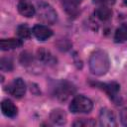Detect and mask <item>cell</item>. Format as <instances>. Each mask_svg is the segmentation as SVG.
I'll list each match as a JSON object with an SVG mask.
<instances>
[{
	"label": "cell",
	"instance_id": "1",
	"mask_svg": "<svg viewBox=\"0 0 127 127\" xmlns=\"http://www.w3.org/2000/svg\"><path fill=\"white\" fill-rule=\"evenodd\" d=\"M88 64H89V69L91 73L98 76L104 75L110 67L109 57L107 53L104 51H101V50L95 51L90 55Z\"/></svg>",
	"mask_w": 127,
	"mask_h": 127
},
{
	"label": "cell",
	"instance_id": "2",
	"mask_svg": "<svg viewBox=\"0 0 127 127\" xmlns=\"http://www.w3.org/2000/svg\"><path fill=\"white\" fill-rule=\"evenodd\" d=\"M38 16L41 21L46 24L53 25L58 20V14L55 9L48 3L41 1L38 3Z\"/></svg>",
	"mask_w": 127,
	"mask_h": 127
},
{
	"label": "cell",
	"instance_id": "3",
	"mask_svg": "<svg viewBox=\"0 0 127 127\" xmlns=\"http://www.w3.org/2000/svg\"><path fill=\"white\" fill-rule=\"evenodd\" d=\"M92 107V101L84 95L75 96L69 104V110L72 113H88L91 111Z\"/></svg>",
	"mask_w": 127,
	"mask_h": 127
},
{
	"label": "cell",
	"instance_id": "4",
	"mask_svg": "<svg viewBox=\"0 0 127 127\" xmlns=\"http://www.w3.org/2000/svg\"><path fill=\"white\" fill-rule=\"evenodd\" d=\"M5 90L8 93H10L12 96L16 98H21L22 96H24L26 92V84L22 78L18 77L13 79V81L6 86Z\"/></svg>",
	"mask_w": 127,
	"mask_h": 127
},
{
	"label": "cell",
	"instance_id": "5",
	"mask_svg": "<svg viewBox=\"0 0 127 127\" xmlns=\"http://www.w3.org/2000/svg\"><path fill=\"white\" fill-rule=\"evenodd\" d=\"M74 91H75V89L70 83L64 81L58 85V87L56 89V95L61 100H66L70 95H72L74 93Z\"/></svg>",
	"mask_w": 127,
	"mask_h": 127
},
{
	"label": "cell",
	"instance_id": "6",
	"mask_svg": "<svg viewBox=\"0 0 127 127\" xmlns=\"http://www.w3.org/2000/svg\"><path fill=\"white\" fill-rule=\"evenodd\" d=\"M99 122L101 126H106V127L116 126V119L113 111L108 108H102L99 113Z\"/></svg>",
	"mask_w": 127,
	"mask_h": 127
},
{
	"label": "cell",
	"instance_id": "7",
	"mask_svg": "<svg viewBox=\"0 0 127 127\" xmlns=\"http://www.w3.org/2000/svg\"><path fill=\"white\" fill-rule=\"evenodd\" d=\"M32 33L34 34V36L40 40V41H45L47 39H49L50 37H52L53 32L50 28H48L45 25H36L34 26Z\"/></svg>",
	"mask_w": 127,
	"mask_h": 127
},
{
	"label": "cell",
	"instance_id": "8",
	"mask_svg": "<svg viewBox=\"0 0 127 127\" xmlns=\"http://www.w3.org/2000/svg\"><path fill=\"white\" fill-rule=\"evenodd\" d=\"M1 110L2 113L7 117H15L18 113L17 106L9 99H4L1 102Z\"/></svg>",
	"mask_w": 127,
	"mask_h": 127
},
{
	"label": "cell",
	"instance_id": "9",
	"mask_svg": "<svg viewBox=\"0 0 127 127\" xmlns=\"http://www.w3.org/2000/svg\"><path fill=\"white\" fill-rule=\"evenodd\" d=\"M17 8H18L19 13H20L21 15H23L24 17L30 18V17H33V16L36 14V9H35V7H34L31 3L27 2V1H20V2L18 3Z\"/></svg>",
	"mask_w": 127,
	"mask_h": 127
},
{
	"label": "cell",
	"instance_id": "10",
	"mask_svg": "<svg viewBox=\"0 0 127 127\" xmlns=\"http://www.w3.org/2000/svg\"><path fill=\"white\" fill-rule=\"evenodd\" d=\"M50 120L57 125H64L66 122V114L64 110L57 108L50 113Z\"/></svg>",
	"mask_w": 127,
	"mask_h": 127
},
{
	"label": "cell",
	"instance_id": "11",
	"mask_svg": "<svg viewBox=\"0 0 127 127\" xmlns=\"http://www.w3.org/2000/svg\"><path fill=\"white\" fill-rule=\"evenodd\" d=\"M61 1L65 12L70 16H74L77 14L78 5L82 2V0H61Z\"/></svg>",
	"mask_w": 127,
	"mask_h": 127
},
{
	"label": "cell",
	"instance_id": "12",
	"mask_svg": "<svg viewBox=\"0 0 127 127\" xmlns=\"http://www.w3.org/2000/svg\"><path fill=\"white\" fill-rule=\"evenodd\" d=\"M22 41L19 39H2L0 41V48L2 51H9V50H14L17 48H20L22 46Z\"/></svg>",
	"mask_w": 127,
	"mask_h": 127
},
{
	"label": "cell",
	"instance_id": "13",
	"mask_svg": "<svg viewBox=\"0 0 127 127\" xmlns=\"http://www.w3.org/2000/svg\"><path fill=\"white\" fill-rule=\"evenodd\" d=\"M38 58L47 64H55L57 63V59L51 54L50 51H47L45 49L38 50Z\"/></svg>",
	"mask_w": 127,
	"mask_h": 127
},
{
	"label": "cell",
	"instance_id": "14",
	"mask_svg": "<svg viewBox=\"0 0 127 127\" xmlns=\"http://www.w3.org/2000/svg\"><path fill=\"white\" fill-rule=\"evenodd\" d=\"M94 15L101 21H106L111 18L112 11L108 6H100L94 11Z\"/></svg>",
	"mask_w": 127,
	"mask_h": 127
},
{
	"label": "cell",
	"instance_id": "15",
	"mask_svg": "<svg viewBox=\"0 0 127 127\" xmlns=\"http://www.w3.org/2000/svg\"><path fill=\"white\" fill-rule=\"evenodd\" d=\"M101 86L113 100L115 97H117V93L120 89L119 84H117L116 82H109V83H103L101 84Z\"/></svg>",
	"mask_w": 127,
	"mask_h": 127
},
{
	"label": "cell",
	"instance_id": "16",
	"mask_svg": "<svg viewBox=\"0 0 127 127\" xmlns=\"http://www.w3.org/2000/svg\"><path fill=\"white\" fill-rule=\"evenodd\" d=\"M114 41L116 43H123L127 41V25L118 27L114 34Z\"/></svg>",
	"mask_w": 127,
	"mask_h": 127
},
{
	"label": "cell",
	"instance_id": "17",
	"mask_svg": "<svg viewBox=\"0 0 127 127\" xmlns=\"http://www.w3.org/2000/svg\"><path fill=\"white\" fill-rule=\"evenodd\" d=\"M17 35L21 39H28L31 36V30L29 29V27L26 24L19 25L17 27Z\"/></svg>",
	"mask_w": 127,
	"mask_h": 127
},
{
	"label": "cell",
	"instance_id": "18",
	"mask_svg": "<svg viewBox=\"0 0 127 127\" xmlns=\"http://www.w3.org/2000/svg\"><path fill=\"white\" fill-rule=\"evenodd\" d=\"M96 124V122L91 119V118H80V119H76L73 122V126H77V127H87V126H94Z\"/></svg>",
	"mask_w": 127,
	"mask_h": 127
},
{
	"label": "cell",
	"instance_id": "19",
	"mask_svg": "<svg viewBox=\"0 0 127 127\" xmlns=\"http://www.w3.org/2000/svg\"><path fill=\"white\" fill-rule=\"evenodd\" d=\"M0 67L2 71H11L13 69V63L10 59L3 58L0 62Z\"/></svg>",
	"mask_w": 127,
	"mask_h": 127
},
{
	"label": "cell",
	"instance_id": "20",
	"mask_svg": "<svg viewBox=\"0 0 127 127\" xmlns=\"http://www.w3.org/2000/svg\"><path fill=\"white\" fill-rule=\"evenodd\" d=\"M120 121L123 125L127 126V108H123L120 111Z\"/></svg>",
	"mask_w": 127,
	"mask_h": 127
},
{
	"label": "cell",
	"instance_id": "21",
	"mask_svg": "<svg viewBox=\"0 0 127 127\" xmlns=\"http://www.w3.org/2000/svg\"><path fill=\"white\" fill-rule=\"evenodd\" d=\"M94 2L97 4H101L102 6H108V5L114 4L115 0H94Z\"/></svg>",
	"mask_w": 127,
	"mask_h": 127
},
{
	"label": "cell",
	"instance_id": "22",
	"mask_svg": "<svg viewBox=\"0 0 127 127\" xmlns=\"http://www.w3.org/2000/svg\"><path fill=\"white\" fill-rule=\"evenodd\" d=\"M22 1H25V0H22Z\"/></svg>",
	"mask_w": 127,
	"mask_h": 127
}]
</instances>
